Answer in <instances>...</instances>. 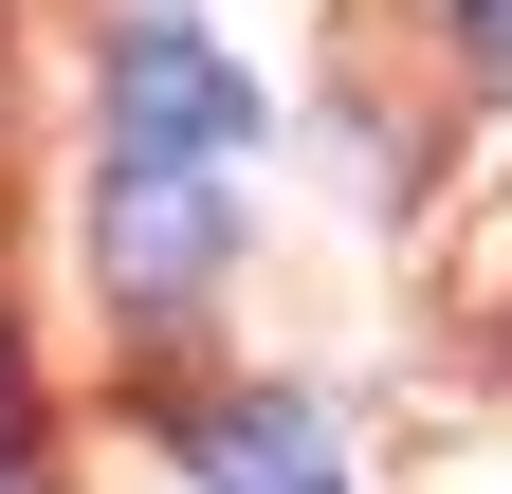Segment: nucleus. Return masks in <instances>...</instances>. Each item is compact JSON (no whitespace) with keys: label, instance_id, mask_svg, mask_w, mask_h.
Listing matches in <instances>:
<instances>
[{"label":"nucleus","instance_id":"obj_1","mask_svg":"<svg viewBox=\"0 0 512 494\" xmlns=\"http://www.w3.org/2000/svg\"><path fill=\"white\" fill-rule=\"evenodd\" d=\"M238 129H256V92H238V55L202 37V19H128L110 37V165H238Z\"/></svg>","mask_w":512,"mask_h":494},{"label":"nucleus","instance_id":"obj_2","mask_svg":"<svg viewBox=\"0 0 512 494\" xmlns=\"http://www.w3.org/2000/svg\"><path fill=\"white\" fill-rule=\"evenodd\" d=\"M220 238H238V202H220L202 165H110L92 183V257L147 293V312H183V293L220 275Z\"/></svg>","mask_w":512,"mask_h":494},{"label":"nucleus","instance_id":"obj_3","mask_svg":"<svg viewBox=\"0 0 512 494\" xmlns=\"http://www.w3.org/2000/svg\"><path fill=\"white\" fill-rule=\"evenodd\" d=\"M202 494H348V458H330V421L311 403H202Z\"/></svg>","mask_w":512,"mask_h":494},{"label":"nucleus","instance_id":"obj_4","mask_svg":"<svg viewBox=\"0 0 512 494\" xmlns=\"http://www.w3.org/2000/svg\"><path fill=\"white\" fill-rule=\"evenodd\" d=\"M19 421H37V385H19V330H0V440H19Z\"/></svg>","mask_w":512,"mask_h":494},{"label":"nucleus","instance_id":"obj_5","mask_svg":"<svg viewBox=\"0 0 512 494\" xmlns=\"http://www.w3.org/2000/svg\"><path fill=\"white\" fill-rule=\"evenodd\" d=\"M458 19H476V55H512V0H458Z\"/></svg>","mask_w":512,"mask_h":494}]
</instances>
